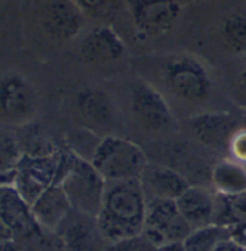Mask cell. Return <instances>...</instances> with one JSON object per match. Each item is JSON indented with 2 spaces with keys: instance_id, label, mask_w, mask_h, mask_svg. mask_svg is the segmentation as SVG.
I'll return each mask as SVG.
<instances>
[{
  "instance_id": "1",
  "label": "cell",
  "mask_w": 246,
  "mask_h": 251,
  "mask_svg": "<svg viewBox=\"0 0 246 251\" xmlns=\"http://www.w3.org/2000/svg\"><path fill=\"white\" fill-rule=\"evenodd\" d=\"M146 202L148 199L139 179L106 183L102 208L96 221L109 244L143 232Z\"/></svg>"
},
{
  "instance_id": "2",
  "label": "cell",
  "mask_w": 246,
  "mask_h": 251,
  "mask_svg": "<svg viewBox=\"0 0 246 251\" xmlns=\"http://www.w3.org/2000/svg\"><path fill=\"white\" fill-rule=\"evenodd\" d=\"M0 222L29 251H64L60 235L36 221L31 205L13 186H0Z\"/></svg>"
},
{
  "instance_id": "3",
  "label": "cell",
  "mask_w": 246,
  "mask_h": 251,
  "mask_svg": "<svg viewBox=\"0 0 246 251\" xmlns=\"http://www.w3.org/2000/svg\"><path fill=\"white\" fill-rule=\"evenodd\" d=\"M106 183L107 181L97 173L90 161L68 151L66 170L60 184L74 211L97 218L105 196Z\"/></svg>"
},
{
  "instance_id": "4",
  "label": "cell",
  "mask_w": 246,
  "mask_h": 251,
  "mask_svg": "<svg viewBox=\"0 0 246 251\" xmlns=\"http://www.w3.org/2000/svg\"><path fill=\"white\" fill-rule=\"evenodd\" d=\"M67 155L61 150L49 154L23 152L13 173L15 190L32 205L48 187L61 181Z\"/></svg>"
},
{
  "instance_id": "5",
  "label": "cell",
  "mask_w": 246,
  "mask_h": 251,
  "mask_svg": "<svg viewBox=\"0 0 246 251\" xmlns=\"http://www.w3.org/2000/svg\"><path fill=\"white\" fill-rule=\"evenodd\" d=\"M90 163L106 181H116L139 179L149 161L135 143L120 137H105Z\"/></svg>"
},
{
  "instance_id": "6",
  "label": "cell",
  "mask_w": 246,
  "mask_h": 251,
  "mask_svg": "<svg viewBox=\"0 0 246 251\" xmlns=\"http://www.w3.org/2000/svg\"><path fill=\"white\" fill-rule=\"evenodd\" d=\"M165 87L185 103H200L209 99L211 77L206 67L193 55L178 54L168 57L162 64Z\"/></svg>"
},
{
  "instance_id": "7",
  "label": "cell",
  "mask_w": 246,
  "mask_h": 251,
  "mask_svg": "<svg viewBox=\"0 0 246 251\" xmlns=\"http://www.w3.org/2000/svg\"><path fill=\"white\" fill-rule=\"evenodd\" d=\"M38 112V93L21 73L0 75V119L7 125L25 126Z\"/></svg>"
},
{
  "instance_id": "8",
  "label": "cell",
  "mask_w": 246,
  "mask_h": 251,
  "mask_svg": "<svg viewBox=\"0 0 246 251\" xmlns=\"http://www.w3.org/2000/svg\"><path fill=\"white\" fill-rule=\"evenodd\" d=\"M146 199L143 234L158 247L171 243H182L193 228L179 214L176 201L161 198Z\"/></svg>"
},
{
  "instance_id": "9",
  "label": "cell",
  "mask_w": 246,
  "mask_h": 251,
  "mask_svg": "<svg viewBox=\"0 0 246 251\" xmlns=\"http://www.w3.org/2000/svg\"><path fill=\"white\" fill-rule=\"evenodd\" d=\"M128 4L136 31L151 38L170 34L181 15L179 0H129Z\"/></svg>"
},
{
  "instance_id": "10",
  "label": "cell",
  "mask_w": 246,
  "mask_h": 251,
  "mask_svg": "<svg viewBox=\"0 0 246 251\" xmlns=\"http://www.w3.org/2000/svg\"><path fill=\"white\" fill-rule=\"evenodd\" d=\"M84 13L72 0H39L38 19L42 29L55 39L68 41L84 26Z\"/></svg>"
},
{
  "instance_id": "11",
  "label": "cell",
  "mask_w": 246,
  "mask_h": 251,
  "mask_svg": "<svg viewBox=\"0 0 246 251\" xmlns=\"http://www.w3.org/2000/svg\"><path fill=\"white\" fill-rule=\"evenodd\" d=\"M131 113L142 128L161 131L173 124V113L165 98L145 81H136L131 89Z\"/></svg>"
},
{
  "instance_id": "12",
  "label": "cell",
  "mask_w": 246,
  "mask_h": 251,
  "mask_svg": "<svg viewBox=\"0 0 246 251\" xmlns=\"http://www.w3.org/2000/svg\"><path fill=\"white\" fill-rule=\"evenodd\" d=\"M64 251H107L109 243L99 229L96 218L71 211L57 229Z\"/></svg>"
},
{
  "instance_id": "13",
  "label": "cell",
  "mask_w": 246,
  "mask_h": 251,
  "mask_svg": "<svg viewBox=\"0 0 246 251\" xmlns=\"http://www.w3.org/2000/svg\"><path fill=\"white\" fill-rule=\"evenodd\" d=\"M78 52L86 64L105 66L123 57L125 44L114 29L100 25L84 34L78 45Z\"/></svg>"
},
{
  "instance_id": "14",
  "label": "cell",
  "mask_w": 246,
  "mask_h": 251,
  "mask_svg": "<svg viewBox=\"0 0 246 251\" xmlns=\"http://www.w3.org/2000/svg\"><path fill=\"white\" fill-rule=\"evenodd\" d=\"M236 126V121L227 113H203L190 121V128L197 140L217 151L230 147Z\"/></svg>"
},
{
  "instance_id": "15",
  "label": "cell",
  "mask_w": 246,
  "mask_h": 251,
  "mask_svg": "<svg viewBox=\"0 0 246 251\" xmlns=\"http://www.w3.org/2000/svg\"><path fill=\"white\" fill-rule=\"evenodd\" d=\"M177 208L193 229L214 224L217 196L201 186H190L176 201Z\"/></svg>"
},
{
  "instance_id": "16",
  "label": "cell",
  "mask_w": 246,
  "mask_h": 251,
  "mask_svg": "<svg viewBox=\"0 0 246 251\" xmlns=\"http://www.w3.org/2000/svg\"><path fill=\"white\" fill-rule=\"evenodd\" d=\"M146 198H161L177 201L191 184L176 170L159 164H151L145 167L139 177Z\"/></svg>"
},
{
  "instance_id": "17",
  "label": "cell",
  "mask_w": 246,
  "mask_h": 251,
  "mask_svg": "<svg viewBox=\"0 0 246 251\" xmlns=\"http://www.w3.org/2000/svg\"><path fill=\"white\" fill-rule=\"evenodd\" d=\"M36 221L48 231L57 232L60 225L68 216L72 208L60 183L48 187L31 205Z\"/></svg>"
},
{
  "instance_id": "18",
  "label": "cell",
  "mask_w": 246,
  "mask_h": 251,
  "mask_svg": "<svg viewBox=\"0 0 246 251\" xmlns=\"http://www.w3.org/2000/svg\"><path fill=\"white\" fill-rule=\"evenodd\" d=\"M77 108L84 119L94 125H106L112 121L113 108L107 93L96 87H89L77 95Z\"/></svg>"
},
{
  "instance_id": "19",
  "label": "cell",
  "mask_w": 246,
  "mask_h": 251,
  "mask_svg": "<svg viewBox=\"0 0 246 251\" xmlns=\"http://www.w3.org/2000/svg\"><path fill=\"white\" fill-rule=\"evenodd\" d=\"M22 155L19 140L9 129L0 126V186H13V173Z\"/></svg>"
},
{
  "instance_id": "20",
  "label": "cell",
  "mask_w": 246,
  "mask_h": 251,
  "mask_svg": "<svg viewBox=\"0 0 246 251\" xmlns=\"http://www.w3.org/2000/svg\"><path fill=\"white\" fill-rule=\"evenodd\" d=\"M213 181L219 190V195H238L246 190V170L233 163L223 161L216 166L213 172Z\"/></svg>"
},
{
  "instance_id": "21",
  "label": "cell",
  "mask_w": 246,
  "mask_h": 251,
  "mask_svg": "<svg viewBox=\"0 0 246 251\" xmlns=\"http://www.w3.org/2000/svg\"><path fill=\"white\" fill-rule=\"evenodd\" d=\"M230 237V226L211 224L193 229L182 241L185 251H214V249L226 238Z\"/></svg>"
},
{
  "instance_id": "22",
  "label": "cell",
  "mask_w": 246,
  "mask_h": 251,
  "mask_svg": "<svg viewBox=\"0 0 246 251\" xmlns=\"http://www.w3.org/2000/svg\"><path fill=\"white\" fill-rule=\"evenodd\" d=\"M246 222V190L238 195L217 196V208L214 224L222 226H233Z\"/></svg>"
},
{
  "instance_id": "23",
  "label": "cell",
  "mask_w": 246,
  "mask_h": 251,
  "mask_svg": "<svg viewBox=\"0 0 246 251\" xmlns=\"http://www.w3.org/2000/svg\"><path fill=\"white\" fill-rule=\"evenodd\" d=\"M222 38L230 51L246 54V10H236L223 21Z\"/></svg>"
},
{
  "instance_id": "24",
  "label": "cell",
  "mask_w": 246,
  "mask_h": 251,
  "mask_svg": "<svg viewBox=\"0 0 246 251\" xmlns=\"http://www.w3.org/2000/svg\"><path fill=\"white\" fill-rule=\"evenodd\" d=\"M158 246L154 244L143 232L139 235L109 244L107 251H158Z\"/></svg>"
},
{
  "instance_id": "25",
  "label": "cell",
  "mask_w": 246,
  "mask_h": 251,
  "mask_svg": "<svg viewBox=\"0 0 246 251\" xmlns=\"http://www.w3.org/2000/svg\"><path fill=\"white\" fill-rule=\"evenodd\" d=\"M84 15L94 18H107L116 4V0H72Z\"/></svg>"
},
{
  "instance_id": "26",
  "label": "cell",
  "mask_w": 246,
  "mask_h": 251,
  "mask_svg": "<svg viewBox=\"0 0 246 251\" xmlns=\"http://www.w3.org/2000/svg\"><path fill=\"white\" fill-rule=\"evenodd\" d=\"M229 148L232 150V154L236 160L246 163V131L236 132Z\"/></svg>"
},
{
  "instance_id": "27",
  "label": "cell",
  "mask_w": 246,
  "mask_h": 251,
  "mask_svg": "<svg viewBox=\"0 0 246 251\" xmlns=\"http://www.w3.org/2000/svg\"><path fill=\"white\" fill-rule=\"evenodd\" d=\"M230 237L246 249V222L230 226Z\"/></svg>"
},
{
  "instance_id": "28",
  "label": "cell",
  "mask_w": 246,
  "mask_h": 251,
  "mask_svg": "<svg viewBox=\"0 0 246 251\" xmlns=\"http://www.w3.org/2000/svg\"><path fill=\"white\" fill-rule=\"evenodd\" d=\"M214 251H246V249L244 246H241L238 241H235L232 237H229V238L223 240V241L214 249Z\"/></svg>"
},
{
  "instance_id": "29",
  "label": "cell",
  "mask_w": 246,
  "mask_h": 251,
  "mask_svg": "<svg viewBox=\"0 0 246 251\" xmlns=\"http://www.w3.org/2000/svg\"><path fill=\"white\" fill-rule=\"evenodd\" d=\"M0 251H29L25 246H22L21 243H18L13 238L9 240H3L0 241Z\"/></svg>"
},
{
  "instance_id": "30",
  "label": "cell",
  "mask_w": 246,
  "mask_h": 251,
  "mask_svg": "<svg viewBox=\"0 0 246 251\" xmlns=\"http://www.w3.org/2000/svg\"><path fill=\"white\" fill-rule=\"evenodd\" d=\"M158 251H185L184 250V246L182 243H171V244H165V246H161Z\"/></svg>"
},
{
  "instance_id": "31",
  "label": "cell",
  "mask_w": 246,
  "mask_h": 251,
  "mask_svg": "<svg viewBox=\"0 0 246 251\" xmlns=\"http://www.w3.org/2000/svg\"><path fill=\"white\" fill-rule=\"evenodd\" d=\"M241 84H242V90L246 95V58L244 66H242V72H241Z\"/></svg>"
}]
</instances>
